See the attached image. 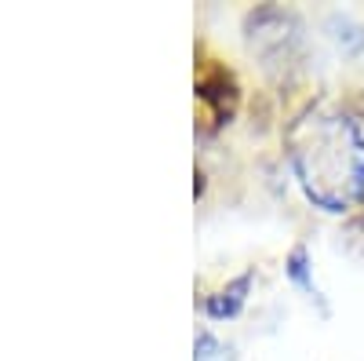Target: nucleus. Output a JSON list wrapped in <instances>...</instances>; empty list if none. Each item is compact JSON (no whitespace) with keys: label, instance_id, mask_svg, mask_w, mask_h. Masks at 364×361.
<instances>
[{"label":"nucleus","instance_id":"nucleus-1","mask_svg":"<svg viewBox=\"0 0 364 361\" xmlns=\"http://www.w3.org/2000/svg\"><path fill=\"white\" fill-rule=\"evenodd\" d=\"M284 154L314 208L346 216L364 204V128L343 106L328 99L306 103L288 120Z\"/></svg>","mask_w":364,"mask_h":361},{"label":"nucleus","instance_id":"nucleus-2","mask_svg":"<svg viewBox=\"0 0 364 361\" xmlns=\"http://www.w3.org/2000/svg\"><path fill=\"white\" fill-rule=\"evenodd\" d=\"M245 44L273 80H291L306 58V26L291 8L259 4L245 15Z\"/></svg>","mask_w":364,"mask_h":361},{"label":"nucleus","instance_id":"nucleus-3","mask_svg":"<svg viewBox=\"0 0 364 361\" xmlns=\"http://www.w3.org/2000/svg\"><path fill=\"white\" fill-rule=\"evenodd\" d=\"M193 95H197V106H200V132L204 135H215L219 128H226L240 110L237 73L226 63H219V58H204L197 66Z\"/></svg>","mask_w":364,"mask_h":361},{"label":"nucleus","instance_id":"nucleus-4","mask_svg":"<svg viewBox=\"0 0 364 361\" xmlns=\"http://www.w3.org/2000/svg\"><path fill=\"white\" fill-rule=\"evenodd\" d=\"M252 281H255V270H245V274H237L230 278L219 292H211L204 295V314L208 318H215V321H226V318H237L240 310H245L248 303V292H252Z\"/></svg>","mask_w":364,"mask_h":361},{"label":"nucleus","instance_id":"nucleus-5","mask_svg":"<svg viewBox=\"0 0 364 361\" xmlns=\"http://www.w3.org/2000/svg\"><path fill=\"white\" fill-rule=\"evenodd\" d=\"M284 274H288V281H291L295 288H302L310 299H321V288H317V281H314V259H310L306 245H295V248L288 252Z\"/></svg>","mask_w":364,"mask_h":361},{"label":"nucleus","instance_id":"nucleus-6","mask_svg":"<svg viewBox=\"0 0 364 361\" xmlns=\"http://www.w3.org/2000/svg\"><path fill=\"white\" fill-rule=\"evenodd\" d=\"M328 29H331V41H336L346 55H360L364 51V26L350 15H331L328 19Z\"/></svg>","mask_w":364,"mask_h":361},{"label":"nucleus","instance_id":"nucleus-7","mask_svg":"<svg viewBox=\"0 0 364 361\" xmlns=\"http://www.w3.org/2000/svg\"><path fill=\"white\" fill-rule=\"evenodd\" d=\"M193 361H223V343L215 340L208 325L197 328V340H193Z\"/></svg>","mask_w":364,"mask_h":361}]
</instances>
